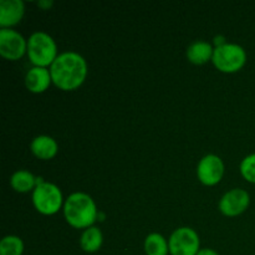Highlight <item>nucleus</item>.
<instances>
[{
    "label": "nucleus",
    "mask_w": 255,
    "mask_h": 255,
    "mask_svg": "<svg viewBox=\"0 0 255 255\" xmlns=\"http://www.w3.org/2000/svg\"><path fill=\"white\" fill-rule=\"evenodd\" d=\"M102 242H104V237H102L101 231L96 227H90L85 229L82 233L80 238V246L87 253H95L101 248Z\"/></svg>",
    "instance_id": "obj_14"
},
{
    "label": "nucleus",
    "mask_w": 255,
    "mask_h": 255,
    "mask_svg": "<svg viewBox=\"0 0 255 255\" xmlns=\"http://www.w3.org/2000/svg\"><path fill=\"white\" fill-rule=\"evenodd\" d=\"M24 243L16 236H6L0 242V255H21Z\"/></svg>",
    "instance_id": "obj_17"
},
{
    "label": "nucleus",
    "mask_w": 255,
    "mask_h": 255,
    "mask_svg": "<svg viewBox=\"0 0 255 255\" xmlns=\"http://www.w3.org/2000/svg\"><path fill=\"white\" fill-rule=\"evenodd\" d=\"M169 253L172 255H197L201 241L194 229L183 227L178 228L169 237Z\"/></svg>",
    "instance_id": "obj_6"
},
{
    "label": "nucleus",
    "mask_w": 255,
    "mask_h": 255,
    "mask_svg": "<svg viewBox=\"0 0 255 255\" xmlns=\"http://www.w3.org/2000/svg\"><path fill=\"white\" fill-rule=\"evenodd\" d=\"M214 42H216L217 46H222V45L227 44L226 39H224L223 36H216V39H214Z\"/></svg>",
    "instance_id": "obj_21"
},
{
    "label": "nucleus",
    "mask_w": 255,
    "mask_h": 255,
    "mask_svg": "<svg viewBox=\"0 0 255 255\" xmlns=\"http://www.w3.org/2000/svg\"><path fill=\"white\" fill-rule=\"evenodd\" d=\"M27 56L35 66L46 67L52 65L59 56L54 39L44 31L31 34L27 40Z\"/></svg>",
    "instance_id": "obj_3"
},
{
    "label": "nucleus",
    "mask_w": 255,
    "mask_h": 255,
    "mask_svg": "<svg viewBox=\"0 0 255 255\" xmlns=\"http://www.w3.org/2000/svg\"><path fill=\"white\" fill-rule=\"evenodd\" d=\"M64 216L74 228H90L97 218V208L94 199L86 193L75 192L70 194L64 204Z\"/></svg>",
    "instance_id": "obj_2"
},
{
    "label": "nucleus",
    "mask_w": 255,
    "mask_h": 255,
    "mask_svg": "<svg viewBox=\"0 0 255 255\" xmlns=\"http://www.w3.org/2000/svg\"><path fill=\"white\" fill-rule=\"evenodd\" d=\"M251 203V196L247 191L234 188L227 192L219 202V209L224 216L236 217L243 213Z\"/></svg>",
    "instance_id": "obj_9"
},
{
    "label": "nucleus",
    "mask_w": 255,
    "mask_h": 255,
    "mask_svg": "<svg viewBox=\"0 0 255 255\" xmlns=\"http://www.w3.org/2000/svg\"><path fill=\"white\" fill-rule=\"evenodd\" d=\"M51 81V74L46 67H31L25 76V85H26L27 90L34 92V94L44 92L50 86Z\"/></svg>",
    "instance_id": "obj_11"
},
{
    "label": "nucleus",
    "mask_w": 255,
    "mask_h": 255,
    "mask_svg": "<svg viewBox=\"0 0 255 255\" xmlns=\"http://www.w3.org/2000/svg\"><path fill=\"white\" fill-rule=\"evenodd\" d=\"M32 203L37 212L45 216H51L61 208L62 193L56 184L44 182L32 191Z\"/></svg>",
    "instance_id": "obj_5"
},
{
    "label": "nucleus",
    "mask_w": 255,
    "mask_h": 255,
    "mask_svg": "<svg viewBox=\"0 0 255 255\" xmlns=\"http://www.w3.org/2000/svg\"><path fill=\"white\" fill-rule=\"evenodd\" d=\"M213 52L214 49L209 42L197 40V41L192 42L187 49V57L192 64L203 65L213 57Z\"/></svg>",
    "instance_id": "obj_13"
},
{
    "label": "nucleus",
    "mask_w": 255,
    "mask_h": 255,
    "mask_svg": "<svg viewBox=\"0 0 255 255\" xmlns=\"http://www.w3.org/2000/svg\"><path fill=\"white\" fill-rule=\"evenodd\" d=\"M10 184L16 192L26 193L31 189H35V187H36V177H34V174L30 173L29 171L20 169V171H16L11 176Z\"/></svg>",
    "instance_id": "obj_15"
},
{
    "label": "nucleus",
    "mask_w": 255,
    "mask_h": 255,
    "mask_svg": "<svg viewBox=\"0 0 255 255\" xmlns=\"http://www.w3.org/2000/svg\"><path fill=\"white\" fill-rule=\"evenodd\" d=\"M32 153L40 159H50L57 153V143L50 136H37L35 137L30 144Z\"/></svg>",
    "instance_id": "obj_12"
},
{
    "label": "nucleus",
    "mask_w": 255,
    "mask_h": 255,
    "mask_svg": "<svg viewBox=\"0 0 255 255\" xmlns=\"http://www.w3.org/2000/svg\"><path fill=\"white\" fill-rule=\"evenodd\" d=\"M241 173L251 183H255V153L249 154L242 161Z\"/></svg>",
    "instance_id": "obj_18"
},
{
    "label": "nucleus",
    "mask_w": 255,
    "mask_h": 255,
    "mask_svg": "<svg viewBox=\"0 0 255 255\" xmlns=\"http://www.w3.org/2000/svg\"><path fill=\"white\" fill-rule=\"evenodd\" d=\"M27 52V41L20 32L11 29L0 30V54L7 60H19Z\"/></svg>",
    "instance_id": "obj_7"
},
{
    "label": "nucleus",
    "mask_w": 255,
    "mask_h": 255,
    "mask_svg": "<svg viewBox=\"0 0 255 255\" xmlns=\"http://www.w3.org/2000/svg\"><path fill=\"white\" fill-rule=\"evenodd\" d=\"M25 4L21 0H1L0 1V25L1 29L16 25L22 19Z\"/></svg>",
    "instance_id": "obj_10"
},
{
    "label": "nucleus",
    "mask_w": 255,
    "mask_h": 255,
    "mask_svg": "<svg viewBox=\"0 0 255 255\" xmlns=\"http://www.w3.org/2000/svg\"><path fill=\"white\" fill-rule=\"evenodd\" d=\"M52 82L64 91H71L84 84L87 75L86 60L75 51L60 54L50 67Z\"/></svg>",
    "instance_id": "obj_1"
},
{
    "label": "nucleus",
    "mask_w": 255,
    "mask_h": 255,
    "mask_svg": "<svg viewBox=\"0 0 255 255\" xmlns=\"http://www.w3.org/2000/svg\"><path fill=\"white\" fill-rule=\"evenodd\" d=\"M197 255H219V254L217 253L216 251H213V249L207 248V249H201Z\"/></svg>",
    "instance_id": "obj_20"
},
{
    "label": "nucleus",
    "mask_w": 255,
    "mask_h": 255,
    "mask_svg": "<svg viewBox=\"0 0 255 255\" xmlns=\"http://www.w3.org/2000/svg\"><path fill=\"white\" fill-rule=\"evenodd\" d=\"M144 252L147 255H167L169 252L168 242L159 233H151L144 241Z\"/></svg>",
    "instance_id": "obj_16"
},
{
    "label": "nucleus",
    "mask_w": 255,
    "mask_h": 255,
    "mask_svg": "<svg viewBox=\"0 0 255 255\" xmlns=\"http://www.w3.org/2000/svg\"><path fill=\"white\" fill-rule=\"evenodd\" d=\"M199 181L206 186L219 183L224 174V163L217 154H207L199 161L197 168Z\"/></svg>",
    "instance_id": "obj_8"
},
{
    "label": "nucleus",
    "mask_w": 255,
    "mask_h": 255,
    "mask_svg": "<svg viewBox=\"0 0 255 255\" xmlns=\"http://www.w3.org/2000/svg\"><path fill=\"white\" fill-rule=\"evenodd\" d=\"M214 66L223 72H237L247 61L246 50L238 44H227L217 46L212 57Z\"/></svg>",
    "instance_id": "obj_4"
},
{
    "label": "nucleus",
    "mask_w": 255,
    "mask_h": 255,
    "mask_svg": "<svg viewBox=\"0 0 255 255\" xmlns=\"http://www.w3.org/2000/svg\"><path fill=\"white\" fill-rule=\"evenodd\" d=\"M52 4H54V2L50 1V0H41V1L37 2V5H39L40 7H42V9H49V7L52 6Z\"/></svg>",
    "instance_id": "obj_19"
}]
</instances>
